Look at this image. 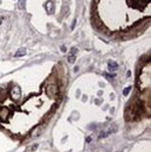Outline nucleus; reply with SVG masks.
Returning <instances> with one entry per match:
<instances>
[{"instance_id": "obj_1", "label": "nucleus", "mask_w": 151, "mask_h": 152, "mask_svg": "<svg viewBox=\"0 0 151 152\" xmlns=\"http://www.w3.org/2000/svg\"><path fill=\"white\" fill-rule=\"evenodd\" d=\"M60 89H59V86L55 84V83H52V84H48L46 87V94L50 97V98H54L59 95Z\"/></svg>"}, {"instance_id": "obj_2", "label": "nucleus", "mask_w": 151, "mask_h": 152, "mask_svg": "<svg viewBox=\"0 0 151 152\" xmlns=\"http://www.w3.org/2000/svg\"><path fill=\"white\" fill-rule=\"evenodd\" d=\"M9 95H11V97H12L14 101L19 99V98H20V95H21V89H20V87H19V86L13 87L11 92H9Z\"/></svg>"}, {"instance_id": "obj_3", "label": "nucleus", "mask_w": 151, "mask_h": 152, "mask_svg": "<svg viewBox=\"0 0 151 152\" xmlns=\"http://www.w3.org/2000/svg\"><path fill=\"white\" fill-rule=\"evenodd\" d=\"M117 68H118V64L115 62V61H108V69L110 70V71H116L117 70Z\"/></svg>"}, {"instance_id": "obj_4", "label": "nucleus", "mask_w": 151, "mask_h": 152, "mask_svg": "<svg viewBox=\"0 0 151 152\" xmlns=\"http://www.w3.org/2000/svg\"><path fill=\"white\" fill-rule=\"evenodd\" d=\"M8 117V109L7 108H2L0 110V119L1 121H6Z\"/></svg>"}, {"instance_id": "obj_5", "label": "nucleus", "mask_w": 151, "mask_h": 152, "mask_svg": "<svg viewBox=\"0 0 151 152\" xmlns=\"http://www.w3.org/2000/svg\"><path fill=\"white\" fill-rule=\"evenodd\" d=\"M26 53H27V50H26L25 48H21V49H19V50L14 54V58H21V56L26 55Z\"/></svg>"}, {"instance_id": "obj_6", "label": "nucleus", "mask_w": 151, "mask_h": 152, "mask_svg": "<svg viewBox=\"0 0 151 152\" xmlns=\"http://www.w3.org/2000/svg\"><path fill=\"white\" fill-rule=\"evenodd\" d=\"M52 7H53V1H47L46 2V11L48 13H52Z\"/></svg>"}, {"instance_id": "obj_7", "label": "nucleus", "mask_w": 151, "mask_h": 152, "mask_svg": "<svg viewBox=\"0 0 151 152\" xmlns=\"http://www.w3.org/2000/svg\"><path fill=\"white\" fill-rule=\"evenodd\" d=\"M25 7H26V0H19V8L25 9Z\"/></svg>"}, {"instance_id": "obj_8", "label": "nucleus", "mask_w": 151, "mask_h": 152, "mask_svg": "<svg viewBox=\"0 0 151 152\" xmlns=\"http://www.w3.org/2000/svg\"><path fill=\"white\" fill-rule=\"evenodd\" d=\"M76 60V56H75V54H70L69 56H68V62L69 63H74Z\"/></svg>"}, {"instance_id": "obj_9", "label": "nucleus", "mask_w": 151, "mask_h": 152, "mask_svg": "<svg viewBox=\"0 0 151 152\" xmlns=\"http://www.w3.org/2000/svg\"><path fill=\"white\" fill-rule=\"evenodd\" d=\"M131 90V86H129V87H126V88H124V90H123V95L124 96H128L129 95V92Z\"/></svg>"}, {"instance_id": "obj_10", "label": "nucleus", "mask_w": 151, "mask_h": 152, "mask_svg": "<svg viewBox=\"0 0 151 152\" xmlns=\"http://www.w3.org/2000/svg\"><path fill=\"white\" fill-rule=\"evenodd\" d=\"M104 76H107V77H109V78H114V77H116V75L115 74H107V73H104Z\"/></svg>"}, {"instance_id": "obj_11", "label": "nucleus", "mask_w": 151, "mask_h": 152, "mask_svg": "<svg viewBox=\"0 0 151 152\" xmlns=\"http://www.w3.org/2000/svg\"><path fill=\"white\" fill-rule=\"evenodd\" d=\"M60 49H61L62 53H66V52H67V47H66V46H61Z\"/></svg>"}, {"instance_id": "obj_12", "label": "nucleus", "mask_w": 151, "mask_h": 152, "mask_svg": "<svg viewBox=\"0 0 151 152\" xmlns=\"http://www.w3.org/2000/svg\"><path fill=\"white\" fill-rule=\"evenodd\" d=\"M75 25H76V20H74V21H73V24H71V27H70V28H71V29H74Z\"/></svg>"}, {"instance_id": "obj_13", "label": "nucleus", "mask_w": 151, "mask_h": 152, "mask_svg": "<svg viewBox=\"0 0 151 152\" xmlns=\"http://www.w3.org/2000/svg\"><path fill=\"white\" fill-rule=\"evenodd\" d=\"M76 53H77V49H76V48H75V49L73 48V49H71V54H76Z\"/></svg>"}, {"instance_id": "obj_14", "label": "nucleus", "mask_w": 151, "mask_h": 152, "mask_svg": "<svg viewBox=\"0 0 151 152\" xmlns=\"http://www.w3.org/2000/svg\"><path fill=\"white\" fill-rule=\"evenodd\" d=\"M126 75H128V77H130V76H131V73H130V70H128V71H126Z\"/></svg>"}, {"instance_id": "obj_15", "label": "nucleus", "mask_w": 151, "mask_h": 152, "mask_svg": "<svg viewBox=\"0 0 151 152\" xmlns=\"http://www.w3.org/2000/svg\"><path fill=\"white\" fill-rule=\"evenodd\" d=\"M90 140H91L90 137H87V143H90Z\"/></svg>"}, {"instance_id": "obj_16", "label": "nucleus", "mask_w": 151, "mask_h": 152, "mask_svg": "<svg viewBox=\"0 0 151 152\" xmlns=\"http://www.w3.org/2000/svg\"><path fill=\"white\" fill-rule=\"evenodd\" d=\"M0 25H1V19H0Z\"/></svg>"}]
</instances>
